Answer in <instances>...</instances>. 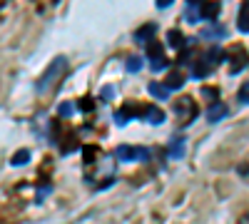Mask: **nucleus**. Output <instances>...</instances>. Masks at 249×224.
I'll return each mask as SVG.
<instances>
[{"mask_svg": "<svg viewBox=\"0 0 249 224\" xmlns=\"http://www.w3.org/2000/svg\"><path fill=\"white\" fill-rule=\"evenodd\" d=\"M237 100L242 105H249V83H244L242 87H239V92H237Z\"/></svg>", "mask_w": 249, "mask_h": 224, "instance_id": "obj_21", "label": "nucleus"}, {"mask_svg": "<svg viewBox=\"0 0 249 224\" xmlns=\"http://www.w3.org/2000/svg\"><path fill=\"white\" fill-rule=\"evenodd\" d=\"M100 97H102V100H112V97H115V87H102V90H100Z\"/></svg>", "mask_w": 249, "mask_h": 224, "instance_id": "obj_22", "label": "nucleus"}, {"mask_svg": "<svg viewBox=\"0 0 249 224\" xmlns=\"http://www.w3.org/2000/svg\"><path fill=\"white\" fill-rule=\"evenodd\" d=\"M75 112H77V105L70 103V100H68V103H60V105H57V115H60V117H72Z\"/></svg>", "mask_w": 249, "mask_h": 224, "instance_id": "obj_19", "label": "nucleus"}, {"mask_svg": "<svg viewBox=\"0 0 249 224\" xmlns=\"http://www.w3.org/2000/svg\"><path fill=\"white\" fill-rule=\"evenodd\" d=\"M175 112L179 115V120H182V125H190V122L197 117V105H195V100L192 97H182V100H177L175 103Z\"/></svg>", "mask_w": 249, "mask_h": 224, "instance_id": "obj_5", "label": "nucleus"}, {"mask_svg": "<svg viewBox=\"0 0 249 224\" xmlns=\"http://www.w3.org/2000/svg\"><path fill=\"white\" fill-rule=\"evenodd\" d=\"M199 5L202 3H187V10H184V15H187V20H190L192 25H197L199 20H202V13H199Z\"/></svg>", "mask_w": 249, "mask_h": 224, "instance_id": "obj_18", "label": "nucleus"}, {"mask_svg": "<svg viewBox=\"0 0 249 224\" xmlns=\"http://www.w3.org/2000/svg\"><path fill=\"white\" fill-rule=\"evenodd\" d=\"M142 120L150 122V125H162V122H164V112L157 105H147V107H144V117Z\"/></svg>", "mask_w": 249, "mask_h": 224, "instance_id": "obj_11", "label": "nucleus"}, {"mask_svg": "<svg viewBox=\"0 0 249 224\" xmlns=\"http://www.w3.org/2000/svg\"><path fill=\"white\" fill-rule=\"evenodd\" d=\"M227 35H230V30H227L224 25H217V23H210L207 28H202V33H199V37L202 40H224Z\"/></svg>", "mask_w": 249, "mask_h": 224, "instance_id": "obj_6", "label": "nucleus"}, {"mask_svg": "<svg viewBox=\"0 0 249 224\" xmlns=\"http://www.w3.org/2000/svg\"><path fill=\"white\" fill-rule=\"evenodd\" d=\"M182 85H184V75H182V72H170V77L164 80V87H167L170 92H172V90H179Z\"/></svg>", "mask_w": 249, "mask_h": 224, "instance_id": "obj_17", "label": "nucleus"}, {"mask_svg": "<svg viewBox=\"0 0 249 224\" xmlns=\"http://www.w3.org/2000/svg\"><path fill=\"white\" fill-rule=\"evenodd\" d=\"M227 115H230V107H227L224 103H212L210 107H207V122H210V125H214V122H222Z\"/></svg>", "mask_w": 249, "mask_h": 224, "instance_id": "obj_8", "label": "nucleus"}, {"mask_svg": "<svg viewBox=\"0 0 249 224\" xmlns=\"http://www.w3.org/2000/svg\"><path fill=\"white\" fill-rule=\"evenodd\" d=\"M167 43H170V48H175V50H184L190 40H187L179 30H170V33H167Z\"/></svg>", "mask_w": 249, "mask_h": 224, "instance_id": "obj_13", "label": "nucleus"}, {"mask_svg": "<svg viewBox=\"0 0 249 224\" xmlns=\"http://www.w3.org/2000/svg\"><path fill=\"white\" fill-rule=\"evenodd\" d=\"M147 60H150V70L152 72H162L167 70V57H164V48L162 43H157V40H150L147 43Z\"/></svg>", "mask_w": 249, "mask_h": 224, "instance_id": "obj_4", "label": "nucleus"}, {"mask_svg": "<svg viewBox=\"0 0 249 224\" xmlns=\"http://www.w3.org/2000/svg\"><path fill=\"white\" fill-rule=\"evenodd\" d=\"M155 33H157V25L155 23H147V25L137 28L132 37H135V43H144V45H147L150 40H155Z\"/></svg>", "mask_w": 249, "mask_h": 224, "instance_id": "obj_9", "label": "nucleus"}, {"mask_svg": "<svg viewBox=\"0 0 249 224\" xmlns=\"http://www.w3.org/2000/svg\"><path fill=\"white\" fill-rule=\"evenodd\" d=\"M184 147H187L184 137H175V139L170 142V147H167V157H170V159H182V157H184Z\"/></svg>", "mask_w": 249, "mask_h": 224, "instance_id": "obj_10", "label": "nucleus"}, {"mask_svg": "<svg viewBox=\"0 0 249 224\" xmlns=\"http://www.w3.org/2000/svg\"><path fill=\"white\" fill-rule=\"evenodd\" d=\"M222 60V50H219V45H212V50L210 52H204V55H199L195 63H192V68H190V77H195V80H202V77H207L212 70H214V65Z\"/></svg>", "mask_w": 249, "mask_h": 224, "instance_id": "obj_2", "label": "nucleus"}, {"mask_svg": "<svg viewBox=\"0 0 249 224\" xmlns=\"http://www.w3.org/2000/svg\"><path fill=\"white\" fill-rule=\"evenodd\" d=\"M147 92H150L155 100H167V97H170V90L164 87V83H147Z\"/></svg>", "mask_w": 249, "mask_h": 224, "instance_id": "obj_14", "label": "nucleus"}, {"mask_svg": "<svg viewBox=\"0 0 249 224\" xmlns=\"http://www.w3.org/2000/svg\"><path fill=\"white\" fill-rule=\"evenodd\" d=\"M227 60H230V63H234V65L230 68V72H232V75H237V72H242V68L249 63V55H247L242 48H234L230 55H227Z\"/></svg>", "mask_w": 249, "mask_h": 224, "instance_id": "obj_7", "label": "nucleus"}, {"mask_svg": "<svg viewBox=\"0 0 249 224\" xmlns=\"http://www.w3.org/2000/svg\"><path fill=\"white\" fill-rule=\"evenodd\" d=\"M150 147H135V145H120L115 150V157L120 162H147L150 159Z\"/></svg>", "mask_w": 249, "mask_h": 224, "instance_id": "obj_3", "label": "nucleus"}, {"mask_svg": "<svg viewBox=\"0 0 249 224\" xmlns=\"http://www.w3.org/2000/svg\"><path fill=\"white\" fill-rule=\"evenodd\" d=\"M199 13H202V20H210V23H214L217 15L222 13V5H219V3H202V5H199Z\"/></svg>", "mask_w": 249, "mask_h": 224, "instance_id": "obj_12", "label": "nucleus"}, {"mask_svg": "<svg viewBox=\"0 0 249 224\" xmlns=\"http://www.w3.org/2000/svg\"><path fill=\"white\" fill-rule=\"evenodd\" d=\"M237 28L242 33H249V3H244L239 8V15H237Z\"/></svg>", "mask_w": 249, "mask_h": 224, "instance_id": "obj_15", "label": "nucleus"}, {"mask_svg": "<svg viewBox=\"0 0 249 224\" xmlns=\"http://www.w3.org/2000/svg\"><path fill=\"white\" fill-rule=\"evenodd\" d=\"M170 5H172L170 0H157V8H160V10H164V8H170Z\"/></svg>", "mask_w": 249, "mask_h": 224, "instance_id": "obj_23", "label": "nucleus"}, {"mask_svg": "<svg viewBox=\"0 0 249 224\" xmlns=\"http://www.w3.org/2000/svg\"><path fill=\"white\" fill-rule=\"evenodd\" d=\"M65 75H68V60H65V55H57L53 63L48 65V70L43 72V77L37 80L35 92H37V95H45V92L55 90V87H57V80H62Z\"/></svg>", "mask_w": 249, "mask_h": 224, "instance_id": "obj_1", "label": "nucleus"}, {"mask_svg": "<svg viewBox=\"0 0 249 224\" xmlns=\"http://www.w3.org/2000/svg\"><path fill=\"white\" fill-rule=\"evenodd\" d=\"M142 65H144V60L140 57V55H132V57H127V65H124V68H127V72H140L142 70Z\"/></svg>", "mask_w": 249, "mask_h": 224, "instance_id": "obj_20", "label": "nucleus"}, {"mask_svg": "<svg viewBox=\"0 0 249 224\" xmlns=\"http://www.w3.org/2000/svg\"><path fill=\"white\" fill-rule=\"evenodd\" d=\"M30 150L28 147H23V150H18L15 155H13V159H10V165L13 167H23V165H28V162H30Z\"/></svg>", "mask_w": 249, "mask_h": 224, "instance_id": "obj_16", "label": "nucleus"}]
</instances>
